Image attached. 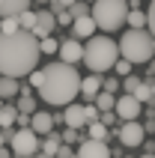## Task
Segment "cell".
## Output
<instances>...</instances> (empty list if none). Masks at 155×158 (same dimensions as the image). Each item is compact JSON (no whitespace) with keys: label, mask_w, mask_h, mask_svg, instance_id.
<instances>
[{"label":"cell","mask_w":155,"mask_h":158,"mask_svg":"<svg viewBox=\"0 0 155 158\" xmlns=\"http://www.w3.org/2000/svg\"><path fill=\"white\" fill-rule=\"evenodd\" d=\"M39 42L27 30L0 33V75L3 78H24L39 66Z\"/></svg>","instance_id":"1"},{"label":"cell","mask_w":155,"mask_h":158,"mask_svg":"<svg viewBox=\"0 0 155 158\" xmlns=\"http://www.w3.org/2000/svg\"><path fill=\"white\" fill-rule=\"evenodd\" d=\"M78 84H81V75L75 72V66H66V63H48L42 69V84H39V96H42L45 105H72L78 96Z\"/></svg>","instance_id":"2"},{"label":"cell","mask_w":155,"mask_h":158,"mask_svg":"<svg viewBox=\"0 0 155 158\" xmlns=\"http://www.w3.org/2000/svg\"><path fill=\"white\" fill-rule=\"evenodd\" d=\"M119 60V51H116V42L111 36H90L84 45V54H81V63L93 75H102V72L113 69V63Z\"/></svg>","instance_id":"3"},{"label":"cell","mask_w":155,"mask_h":158,"mask_svg":"<svg viewBox=\"0 0 155 158\" xmlns=\"http://www.w3.org/2000/svg\"><path fill=\"white\" fill-rule=\"evenodd\" d=\"M116 51H119L122 60H128L131 66H140V63H149L155 54V39L146 30H128L122 33V39L116 42Z\"/></svg>","instance_id":"4"},{"label":"cell","mask_w":155,"mask_h":158,"mask_svg":"<svg viewBox=\"0 0 155 158\" xmlns=\"http://www.w3.org/2000/svg\"><path fill=\"white\" fill-rule=\"evenodd\" d=\"M125 0H93L90 3V18H93L95 30H104V33H113L125 24Z\"/></svg>","instance_id":"5"},{"label":"cell","mask_w":155,"mask_h":158,"mask_svg":"<svg viewBox=\"0 0 155 158\" xmlns=\"http://www.w3.org/2000/svg\"><path fill=\"white\" fill-rule=\"evenodd\" d=\"M9 152L12 158H33L39 152V134H33L30 128H18L9 137Z\"/></svg>","instance_id":"6"},{"label":"cell","mask_w":155,"mask_h":158,"mask_svg":"<svg viewBox=\"0 0 155 158\" xmlns=\"http://www.w3.org/2000/svg\"><path fill=\"white\" fill-rule=\"evenodd\" d=\"M116 137H119L122 146H128V149H137L140 143L146 140V131H143L140 119H128V123L116 125Z\"/></svg>","instance_id":"7"},{"label":"cell","mask_w":155,"mask_h":158,"mask_svg":"<svg viewBox=\"0 0 155 158\" xmlns=\"http://www.w3.org/2000/svg\"><path fill=\"white\" fill-rule=\"evenodd\" d=\"M140 110H143V105H140L134 96H119V98H113V114H116V119H122V123H128V119H137Z\"/></svg>","instance_id":"8"},{"label":"cell","mask_w":155,"mask_h":158,"mask_svg":"<svg viewBox=\"0 0 155 158\" xmlns=\"http://www.w3.org/2000/svg\"><path fill=\"white\" fill-rule=\"evenodd\" d=\"M75 158H111V146L104 140H81L75 149Z\"/></svg>","instance_id":"9"},{"label":"cell","mask_w":155,"mask_h":158,"mask_svg":"<svg viewBox=\"0 0 155 158\" xmlns=\"http://www.w3.org/2000/svg\"><path fill=\"white\" fill-rule=\"evenodd\" d=\"M57 54H60V63H66V66H75V63H81V54H84V45H81V39H63L60 45H57Z\"/></svg>","instance_id":"10"},{"label":"cell","mask_w":155,"mask_h":158,"mask_svg":"<svg viewBox=\"0 0 155 158\" xmlns=\"http://www.w3.org/2000/svg\"><path fill=\"white\" fill-rule=\"evenodd\" d=\"M60 119L66 123V128H75V131H81V128H86V119H84V105H66L63 107Z\"/></svg>","instance_id":"11"},{"label":"cell","mask_w":155,"mask_h":158,"mask_svg":"<svg viewBox=\"0 0 155 158\" xmlns=\"http://www.w3.org/2000/svg\"><path fill=\"white\" fill-rule=\"evenodd\" d=\"M27 128L33 134H51L54 131V114H48V110H33Z\"/></svg>","instance_id":"12"},{"label":"cell","mask_w":155,"mask_h":158,"mask_svg":"<svg viewBox=\"0 0 155 158\" xmlns=\"http://www.w3.org/2000/svg\"><path fill=\"white\" fill-rule=\"evenodd\" d=\"M78 93H81L86 102H93V98L102 93V78H98V75H86V78H81V84H78Z\"/></svg>","instance_id":"13"},{"label":"cell","mask_w":155,"mask_h":158,"mask_svg":"<svg viewBox=\"0 0 155 158\" xmlns=\"http://www.w3.org/2000/svg\"><path fill=\"white\" fill-rule=\"evenodd\" d=\"M69 27H72V33H75V39H90V36H95V24H93V18H90V15L75 18Z\"/></svg>","instance_id":"14"},{"label":"cell","mask_w":155,"mask_h":158,"mask_svg":"<svg viewBox=\"0 0 155 158\" xmlns=\"http://www.w3.org/2000/svg\"><path fill=\"white\" fill-rule=\"evenodd\" d=\"M30 9V0H0V18H9V15H18Z\"/></svg>","instance_id":"15"},{"label":"cell","mask_w":155,"mask_h":158,"mask_svg":"<svg viewBox=\"0 0 155 158\" xmlns=\"http://www.w3.org/2000/svg\"><path fill=\"white\" fill-rule=\"evenodd\" d=\"M152 96H155V84L152 81H140L137 89H134V98L140 105H152Z\"/></svg>","instance_id":"16"},{"label":"cell","mask_w":155,"mask_h":158,"mask_svg":"<svg viewBox=\"0 0 155 158\" xmlns=\"http://www.w3.org/2000/svg\"><path fill=\"white\" fill-rule=\"evenodd\" d=\"M60 143H63V140H60V134H57V131H51V134H45V140L39 143V152H42V155H54Z\"/></svg>","instance_id":"17"},{"label":"cell","mask_w":155,"mask_h":158,"mask_svg":"<svg viewBox=\"0 0 155 158\" xmlns=\"http://www.w3.org/2000/svg\"><path fill=\"white\" fill-rule=\"evenodd\" d=\"M125 24H131V30H143V27H146L143 9H128V12H125Z\"/></svg>","instance_id":"18"},{"label":"cell","mask_w":155,"mask_h":158,"mask_svg":"<svg viewBox=\"0 0 155 158\" xmlns=\"http://www.w3.org/2000/svg\"><path fill=\"white\" fill-rule=\"evenodd\" d=\"M86 125H90V131H86V140H104V143H107L111 131H107V128H104L98 119H95V123H86Z\"/></svg>","instance_id":"19"},{"label":"cell","mask_w":155,"mask_h":158,"mask_svg":"<svg viewBox=\"0 0 155 158\" xmlns=\"http://www.w3.org/2000/svg\"><path fill=\"white\" fill-rule=\"evenodd\" d=\"M18 96V78H3L0 75V98H12Z\"/></svg>","instance_id":"20"},{"label":"cell","mask_w":155,"mask_h":158,"mask_svg":"<svg viewBox=\"0 0 155 158\" xmlns=\"http://www.w3.org/2000/svg\"><path fill=\"white\" fill-rule=\"evenodd\" d=\"M15 116H18V110L12 105H0V128H12L15 125Z\"/></svg>","instance_id":"21"},{"label":"cell","mask_w":155,"mask_h":158,"mask_svg":"<svg viewBox=\"0 0 155 158\" xmlns=\"http://www.w3.org/2000/svg\"><path fill=\"white\" fill-rule=\"evenodd\" d=\"M113 98H116V96H111V93H104V89H102V93H98L90 105H95V110L102 114V110H113Z\"/></svg>","instance_id":"22"},{"label":"cell","mask_w":155,"mask_h":158,"mask_svg":"<svg viewBox=\"0 0 155 158\" xmlns=\"http://www.w3.org/2000/svg\"><path fill=\"white\" fill-rule=\"evenodd\" d=\"M33 24H36V12L33 9H24V12H18V30H33Z\"/></svg>","instance_id":"23"},{"label":"cell","mask_w":155,"mask_h":158,"mask_svg":"<svg viewBox=\"0 0 155 158\" xmlns=\"http://www.w3.org/2000/svg\"><path fill=\"white\" fill-rule=\"evenodd\" d=\"M12 107H15L18 114L30 116V114L36 110V98H33V96H21V98H18V105H12Z\"/></svg>","instance_id":"24"},{"label":"cell","mask_w":155,"mask_h":158,"mask_svg":"<svg viewBox=\"0 0 155 158\" xmlns=\"http://www.w3.org/2000/svg\"><path fill=\"white\" fill-rule=\"evenodd\" d=\"M66 12H69L72 21H75V18H84V15H90V3H84V0H75V3H72Z\"/></svg>","instance_id":"25"},{"label":"cell","mask_w":155,"mask_h":158,"mask_svg":"<svg viewBox=\"0 0 155 158\" xmlns=\"http://www.w3.org/2000/svg\"><path fill=\"white\" fill-rule=\"evenodd\" d=\"M36 42H39V54H57V39H54V36H42V39H36Z\"/></svg>","instance_id":"26"},{"label":"cell","mask_w":155,"mask_h":158,"mask_svg":"<svg viewBox=\"0 0 155 158\" xmlns=\"http://www.w3.org/2000/svg\"><path fill=\"white\" fill-rule=\"evenodd\" d=\"M0 33H18V15L0 18Z\"/></svg>","instance_id":"27"},{"label":"cell","mask_w":155,"mask_h":158,"mask_svg":"<svg viewBox=\"0 0 155 158\" xmlns=\"http://www.w3.org/2000/svg\"><path fill=\"white\" fill-rule=\"evenodd\" d=\"M137 84H140V78H137V75H125V78L119 81V87L125 89L128 96H134V89H137Z\"/></svg>","instance_id":"28"},{"label":"cell","mask_w":155,"mask_h":158,"mask_svg":"<svg viewBox=\"0 0 155 158\" xmlns=\"http://www.w3.org/2000/svg\"><path fill=\"white\" fill-rule=\"evenodd\" d=\"M98 123L104 125V128H116V123H119V119H116V114H113V110H102V114H98Z\"/></svg>","instance_id":"29"},{"label":"cell","mask_w":155,"mask_h":158,"mask_svg":"<svg viewBox=\"0 0 155 158\" xmlns=\"http://www.w3.org/2000/svg\"><path fill=\"white\" fill-rule=\"evenodd\" d=\"M131 69H134V66H131L128 60H122V57H119L116 63H113V72H116L119 78H125V75H131Z\"/></svg>","instance_id":"30"},{"label":"cell","mask_w":155,"mask_h":158,"mask_svg":"<svg viewBox=\"0 0 155 158\" xmlns=\"http://www.w3.org/2000/svg\"><path fill=\"white\" fill-rule=\"evenodd\" d=\"M60 140H63V143H69V146H72V143H81L84 137H81V131H75V128H66V131L60 134Z\"/></svg>","instance_id":"31"},{"label":"cell","mask_w":155,"mask_h":158,"mask_svg":"<svg viewBox=\"0 0 155 158\" xmlns=\"http://www.w3.org/2000/svg\"><path fill=\"white\" fill-rule=\"evenodd\" d=\"M102 89H104V93H111V96H116L119 81H116V78H107V81H104V78H102Z\"/></svg>","instance_id":"32"},{"label":"cell","mask_w":155,"mask_h":158,"mask_svg":"<svg viewBox=\"0 0 155 158\" xmlns=\"http://www.w3.org/2000/svg\"><path fill=\"white\" fill-rule=\"evenodd\" d=\"M54 158H75V149H72L69 143H60L57 152H54Z\"/></svg>","instance_id":"33"},{"label":"cell","mask_w":155,"mask_h":158,"mask_svg":"<svg viewBox=\"0 0 155 158\" xmlns=\"http://www.w3.org/2000/svg\"><path fill=\"white\" fill-rule=\"evenodd\" d=\"M84 119H86V123H95V119H98V110H95V105H84Z\"/></svg>","instance_id":"34"},{"label":"cell","mask_w":155,"mask_h":158,"mask_svg":"<svg viewBox=\"0 0 155 158\" xmlns=\"http://www.w3.org/2000/svg\"><path fill=\"white\" fill-rule=\"evenodd\" d=\"M27 78H30V81H27L30 87H36V89H39V84H42V69H33L30 75H27Z\"/></svg>","instance_id":"35"},{"label":"cell","mask_w":155,"mask_h":158,"mask_svg":"<svg viewBox=\"0 0 155 158\" xmlns=\"http://www.w3.org/2000/svg\"><path fill=\"white\" fill-rule=\"evenodd\" d=\"M15 123L21 125V128H27V125H30V116H24V114H18V116H15Z\"/></svg>","instance_id":"36"},{"label":"cell","mask_w":155,"mask_h":158,"mask_svg":"<svg viewBox=\"0 0 155 158\" xmlns=\"http://www.w3.org/2000/svg\"><path fill=\"white\" fill-rule=\"evenodd\" d=\"M0 158H12V152H9V146H0Z\"/></svg>","instance_id":"37"},{"label":"cell","mask_w":155,"mask_h":158,"mask_svg":"<svg viewBox=\"0 0 155 158\" xmlns=\"http://www.w3.org/2000/svg\"><path fill=\"white\" fill-rule=\"evenodd\" d=\"M57 3H60V6H63V9H69V6H72V3H75V0H57Z\"/></svg>","instance_id":"38"},{"label":"cell","mask_w":155,"mask_h":158,"mask_svg":"<svg viewBox=\"0 0 155 158\" xmlns=\"http://www.w3.org/2000/svg\"><path fill=\"white\" fill-rule=\"evenodd\" d=\"M33 158H54V155H42V152H36V155Z\"/></svg>","instance_id":"39"},{"label":"cell","mask_w":155,"mask_h":158,"mask_svg":"<svg viewBox=\"0 0 155 158\" xmlns=\"http://www.w3.org/2000/svg\"><path fill=\"white\" fill-rule=\"evenodd\" d=\"M140 158H155V155H152V152H143V155H140Z\"/></svg>","instance_id":"40"},{"label":"cell","mask_w":155,"mask_h":158,"mask_svg":"<svg viewBox=\"0 0 155 158\" xmlns=\"http://www.w3.org/2000/svg\"><path fill=\"white\" fill-rule=\"evenodd\" d=\"M30 3H42V0H30Z\"/></svg>","instance_id":"41"},{"label":"cell","mask_w":155,"mask_h":158,"mask_svg":"<svg viewBox=\"0 0 155 158\" xmlns=\"http://www.w3.org/2000/svg\"><path fill=\"white\" fill-rule=\"evenodd\" d=\"M84 3H93V0H84Z\"/></svg>","instance_id":"42"},{"label":"cell","mask_w":155,"mask_h":158,"mask_svg":"<svg viewBox=\"0 0 155 158\" xmlns=\"http://www.w3.org/2000/svg\"><path fill=\"white\" fill-rule=\"evenodd\" d=\"M111 158H119V155H111Z\"/></svg>","instance_id":"43"}]
</instances>
